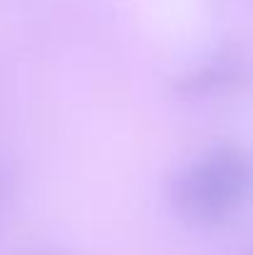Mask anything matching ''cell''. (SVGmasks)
<instances>
[{
	"label": "cell",
	"mask_w": 253,
	"mask_h": 255,
	"mask_svg": "<svg viewBox=\"0 0 253 255\" xmlns=\"http://www.w3.org/2000/svg\"><path fill=\"white\" fill-rule=\"evenodd\" d=\"M253 183L251 166L231 154L214 156L181 183L184 206L199 218H214L239 201Z\"/></svg>",
	"instance_id": "1"
}]
</instances>
